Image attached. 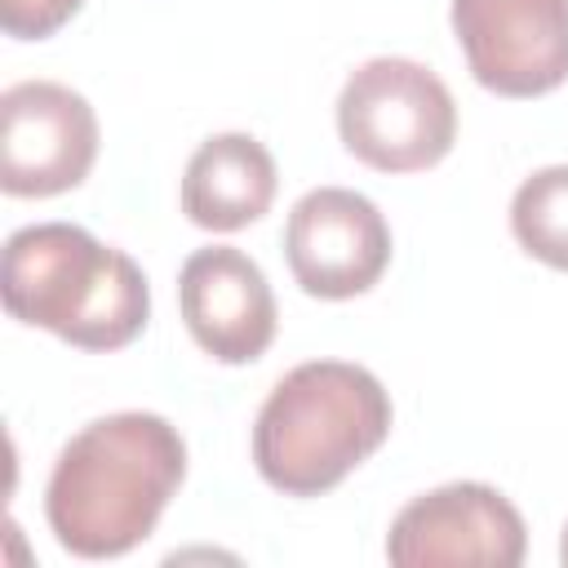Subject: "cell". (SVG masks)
<instances>
[{
    "label": "cell",
    "mask_w": 568,
    "mask_h": 568,
    "mask_svg": "<svg viewBox=\"0 0 568 568\" xmlns=\"http://www.w3.org/2000/svg\"><path fill=\"white\" fill-rule=\"evenodd\" d=\"M182 479L186 439L169 417L106 413L80 426L49 470V532L75 559H120L155 532Z\"/></svg>",
    "instance_id": "1"
},
{
    "label": "cell",
    "mask_w": 568,
    "mask_h": 568,
    "mask_svg": "<svg viewBox=\"0 0 568 568\" xmlns=\"http://www.w3.org/2000/svg\"><path fill=\"white\" fill-rule=\"evenodd\" d=\"M4 311L80 351H120L151 320L142 266L75 222L18 226L0 266Z\"/></svg>",
    "instance_id": "2"
},
{
    "label": "cell",
    "mask_w": 568,
    "mask_h": 568,
    "mask_svg": "<svg viewBox=\"0 0 568 568\" xmlns=\"http://www.w3.org/2000/svg\"><path fill=\"white\" fill-rule=\"evenodd\" d=\"M390 422V395L364 364L306 359L262 399L253 466L284 497H320L386 444Z\"/></svg>",
    "instance_id": "3"
},
{
    "label": "cell",
    "mask_w": 568,
    "mask_h": 568,
    "mask_svg": "<svg viewBox=\"0 0 568 568\" xmlns=\"http://www.w3.org/2000/svg\"><path fill=\"white\" fill-rule=\"evenodd\" d=\"M337 138L377 173H426L457 142V102L430 67L368 58L337 93Z\"/></svg>",
    "instance_id": "4"
},
{
    "label": "cell",
    "mask_w": 568,
    "mask_h": 568,
    "mask_svg": "<svg viewBox=\"0 0 568 568\" xmlns=\"http://www.w3.org/2000/svg\"><path fill=\"white\" fill-rule=\"evenodd\" d=\"M98 115L58 80H18L0 93V191L49 200L75 191L98 160Z\"/></svg>",
    "instance_id": "5"
},
{
    "label": "cell",
    "mask_w": 568,
    "mask_h": 568,
    "mask_svg": "<svg viewBox=\"0 0 568 568\" xmlns=\"http://www.w3.org/2000/svg\"><path fill=\"white\" fill-rule=\"evenodd\" d=\"M524 550V515L501 488L479 479L413 497L386 532V559L399 568H519Z\"/></svg>",
    "instance_id": "6"
},
{
    "label": "cell",
    "mask_w": 568,
    "mask_h": 568,
    "mask_svg": "<svg viewBox=\"0 0 568 568\" xmlns=\"http://www.w3.org/2000/svg\"><path fill=\"white\" fill-rule=\"evenodd\" d=\"M462 58L497 98H541L568 80V0H453Z\"/></svg>",
    "instance_id": "7"
},
{
    "label": "cell",
    "mask_w": 568,
    "mask_h": 568,
    "mask_svg": "<svg viewBox=\"0 0 568 568\" xmlns=\"http://www.w3.org/2000/svg\"><path fill=\"white\" fill-rule=\"evenodd\" d=\"M284 262L302 293L320 302H346L386 275L390 226L368 195L346 186H315L288 209Z\"/></svg>",
    "instance_id": "8"
},
{
    "label": "cell",
    "mask_w": 568,
    "mask_h": 568,
    "mask_svg": "<svg viewBox=\"0 0 568 568\" xmlns=\"http://www.w3.org/2000/svg\"><path fill=\"white\" fill-rule=\"evenodd\" d=\"M178 311L191 342L217 364H253L271 351L280 306L262 266L231 248H195L178 271Z\"/></svg>",
    "instance_id": "9"
},
{
    "label": "cell",
    "mask_w": 568,
    "mask_h": 568,
    "mask_svg": "<svg viewBox=\"0 0 568 568\" xmlns=\"http://www.w3.org/2000/svg\"><path fill=\"white\" fill-rule=\"evenodd\" d=\"M280 191L275 155L253 133H213L204 138L182 173V213L200 231H244L271 213Z\"/></svg>",
    "instance_id": "10"
},
{
    "label": "cell",
    "mask_w": 568,
    "mask_h": 568,
    "mask_svg": "<svg viewBox=\"0 0 568 568\" xmlns=\"http://www.w3.org/2000/svg\"><path fill=\"white\" fill-rule=\"evenodd\" d=\"M510 235L541 266L568 271V164H546L515 186Z\"/></svg>",
    "instance_id": "11"
},
{
    "label": "cell",
    "mask_w": 568,
    "mask_h": 568,
    "mask_svg": "<svg viewBox=\"0 0 568 568\" xmlns=\"http://www.w3.org/2000/svg\"><path fill=\"white\" fill-rule=\"evenodd\" d=\"M84 0H0V27L13 40H49L62 31Z\"/></svg>",
    "instance_id": "12"
},
{
    "label": "cell",
    "mask_w": 568,
    "mask_h": 568,
    "mask_svg": "<svg viewBox=\"0 0 568 568\" xmlns=\"http://www.w3.org/2000/svg\"><path fill=\"white\" fill-rule=\"evenodd\" d=\"M559 559L568 564V524H564V537H559Z\"/></svg>",
    "instance_id": "13"
}]
</instances>
